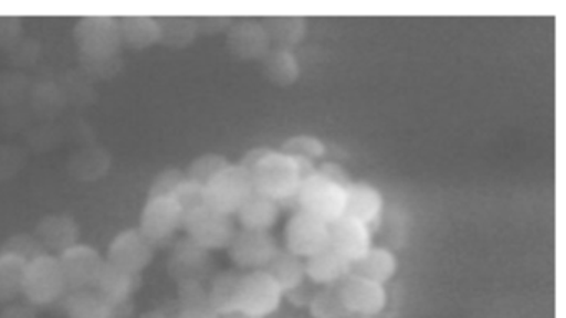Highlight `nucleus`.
<instances>
[{
  "instance_id": "obj_1",
  "label": "nucleus",
  "mask_w": 566,
  "mask_h": 318,
  "mask_svg": "<svg viewBox=\"0 0 566 318\" xmlns=\"http://www.w3.org/2000/svg\"><path fill=\"white\" fill-rule=\"evenodd\" d=\"M254 191L283 202L296 198L304 178L316 172L314 162L268 148L250 168Z\"/></svg>"
},
{
  "instance_id": "obj_2",
  "label": "nucleus",
  "mask_w": 566,
  "mask_h": 318,
  "mask_svg": "<svg viewBox=\"0 0 566 318\" xmlns=\"http://www.w3.org/2000/svg\"><path fill=\"white\" fill-rule=\"evenodd\" d=\"M67 282L57 255L42 254L28 262L22 295L34 307H49L67 295Z\"/></svg>"
},
{
  "instance_id": "obj_3",
  "label": "nucleus",
  "mask_w": 566,
  "mask_h": 318,
  "mask_svg": "<svg viewBox=\"0 0 566 318\" xmlns=\"http://www.w3.org/2000/svg\"><path fill=\"white\" fill-rule=\"evenodd\" d=\"M294 199L300 205V211L307 212L326 224H333L346 212V188L319 174L317 169L304 178Z\"/></svg>"
},
{
  "instance_id": "obj_4",
  "label": "nucleus",
  "mask_w": 566,
  "mask_h": 318,
  "mask_svg": "<svg viewBox=\"0 0 566 318\" xmlns=\"http://www.w3.org/2000/svg\"><path fill=\"white\" fill-rule=\"evenodd\" d=\"M184 227L188 239L208 252L228 248L238 231L233 215L224 214L207 202L185 214Z\"/></svg>"
},
{
  "instance_id": "obj_5",
  "label": "nucleus",
  "mask_w": 566,
  "mask_h": 318,
  "mask_svg": "<svg viewBox=\"0 0 566 318\" xmlns=\"http://www.w3.org/2000/svg\"><path fill=\"white\" fill-rule=\"evenodd\" d=\"M74 39L82 59H111L122 45L120 22L111 15H85L75 22Z\"/></svg>"
},
{
  "instance_id": "obj_6",
  "label": "nucleus",
  "mask_w": 566,
  "mask_h": 318,
  "mask_svg": "<svg viewBox=\"0 0 566 318\" xmlns=\"http://www.w3.org/2000/svg\"><path fill=\"white\" fill-rule=\"evenodd\" d=\"M254 192L253 178L250 169L243 165H230L221 169L207 186H205V199L207 204L224 214L234 215L238 209L248 201Z\"/></svg>"
},
{
  "instance_id": "obj_7",
  "label": "nucleus",
  "mask_w": 566,
  "mask_h": 318,
  "mask_svg": "<svg viewBox=\"0 0 566 318\" xmlns=\"http://www.w3.org/2000/svg\"><path fill=\"white\" fill-rule=\"evenodd\" d=\"M284 292L266 271L243 272L238 292L237 308L258 318L280 310Z\"/></svg>"
},
{
  "instance_id": "obj_8",
  "label": "nucleus",
  "mask_w": 566,
  "mask_h": 318,
  "mask_svg": "<svg viewBox=\"0 0 566 318\" xmlns=\"http://www.w3.org/2000/svg\"><path fill=\"white\" fill-rule=\"evenodd\" d=\"M184 227V211L171 195L148 198L140 214L142 234L158 247L167 244Z\"/></svg>"
},
{
  "instance_id": "obj_9",
  "label": "nucleus",
  "mask_w": 566,
  "mask_h": 318,
  "mask_svg": "<svg viewBox=\"0 0 566 318\" xmlns=\"http://www.w3.org/2000/svg\"><path fill=\"white\" fill-rule=\"evenodd\" d=\"M280 251L271 232L238 229L233 241L228 245V254L238 271H263L274 254Z\"/></svg>"
},
{
  "instance_id": "obj_10",
  "label": "nucleus",
  "mask_w": 566,
  "mask_h": 318,
  "mask_svg": "<svg viewBox=\"0 0 566 318\" xmlns=\"http://www.w3.org/2000/svg\"><path fill=\"white\" fill-rule=\"evenodd\" d=\"M326 247H329V224L307 212H294L284 229V248L307 258Z\"/></svg>"
},
{
  "instance_id": "obj_11",
  "label": "nucleus",
  "mask_w": 566,
  "mask_h": 318,
  "mask_svg": "<svg viewBox=\"0 0 566 318\" xmlns=\"http://www.w3.org/2000/svg\"><path fill=\"white\" fill-rule=\"evenodd\" d=\"M57 257L69 290L95 288L105 265V257H102L98 248L78 242V244L72 245L67 251L59 254Z\"/></svg>"
},
{
  "instance_id": "obj_12",
  "label": "nucleus",
  "mask_w": 566,
  "mask_h": 318,
  "mask_svg": "<svg viewBox=\"0 0 566 318\" xmlns=\"http://www.w3.org/2000/svg\"><path fill=\"white\" fill-rule=\"evenodd\" d=\"M155 245L142 234L140 229H125L108 245L105 261L130 274L142 275L155 257Z\"/></svg>"
},
{
  "instance_id": "obj_13",
  "label": "nucleus",
  "mask_w": 566,
  "mask_h": 318,
  "mask_svg": "<svg viewBox=\"0 0 566 318\" xmlns=\"http://www.w3.org/2000/svg\"><path fill=\"white\" fill-rule=\"evenodd\" d=\"M337 287L350 315L376 318L386 310L389 300L386 285L349 274L337 284Z\"/></svg>"
},
{
  "instance_id": "obj_14",
  "label": "nucleus",
  "mask_w": 566,
  "mask_h": 318,
  "mask_svg": "<svg viewBox=\"0 0 566 318\" xmlns=\"http://www.w3.org/2000/svg\"><path fill=\"white\" fill-rule=\"evenodd\" d=\"M227 46L231 55L244 62L263 60L273 45L261 20L243 19L233 22L227 32Z\"/></svg>"
},
{
  "instance_id": "obj_15",
  "label": "nucleus",
  "mask_w": 566,
  "mask_h": 318,
  "mask_svg": "<svg viewBox=\"0 0 566 318\" xmlns=\"http://www.w3.org/2000/svg\"><path fill=\"white\" fill-rule=\"evenodd\" d=\"M211 258L207 248L195 244L191 239L178 241L168 258V274L177 285L187 282H203L210 272Z\"/></svg>"
},
{
  "instance_id": "obj_16",
  "label": "nucleus",
  "mask_w": 566,
  "mask_h": 318,
  "mask_svg": "<svg viewBox=\"0 0 566 318\" xmlns=\"http://www.w3.org/2000/svg\"><path fill=\"white\" fill-rule=\"evenodd\" d=\"M373 245V232L369 225L356 219L343 215L329 224V247L343 255L350 264L366 255Z\"/></svg>"
},
{
  "instance_id": "obj_17",
  "label": "nucleus",
  "mask_w": 566,
  "mask_h": 318,
  "mask_svg": "<svg viewBox=\"0 0 566 318\" xmlns=\"http://www.w3.org/2000/svg\"><path fill=\"white\" fill-rule=\"evenodd\" d=\"M140 284L142 275L122 271V268L114 267L105 261L104 271H102L95 288L102 297L107 298L114 305L115 314L118 317V311L124 310L130 304Z\"/></svg>"
},
{
  "instance_id": "obj_18",
  "label": "nucleus",
  "mask_w": 566,
  "mask_h": 318,
  "mask_svg": "<svg viewBox=\"0 0 566 318\" xmlns=\"http://www.w3.org/2000/svg\"><path fill=\"white\" fill-rule=\"evenodd\" d=\"M35 237L41 241L49 254L51 252L62 254L72 245L78 244L81 231L72 215L48 214L39 221L38 227H35Z\"/></svg>"
},
{
  "instance_id": "obj_19",
  "label": "nucleus",
  "mask_w": 566,
  "mask_h": 318,
  "mask_svg": "<svg viewBox=\"0 0 566 318\" xmlns=\"http://www.w3.org/2000/svg\"><path fill=\"white\" fill-rule=\"evenodd\" d=\"M384 211V195L376 186L369 182H353L346 189V212L347 218L356 219L366 225H373L379 221Z\"/></svg>"
},
{
  "instance_id": "obj_20",
  "label": "nucleus",
  "mask_w": 566,
  "mask_h": 318,
  "mask_svg": "<svg viewBox=\"0 0 566 318\" xmlns=\"http://www.w3.org/2000/svg\"><path fill=\"white\" fill-rule=\"evenodd\" d=\"M304 267L306 277L321 287L337 285L350 274V262L331 247L304 258Z\"/></svg>"
},
{
  "instance_id": "obj_21",
  "label": "nucleus",
  "mask_w": 566,
  "mask_h": 318,
  "mask_svg": "<svg viewBox=\"0 0 566 318\" xmlns=\"http://www.w3.org/2000/svg\"><path fill=\"white\" fill-rule=\"evenodd\" d=\"M234 215H237L241 229L271 232V229L280 221L281 204L274 199L254 191Z\"/></svg>"
},
{
  "instance_id": "obj_22",
  "label": "nucleus",
  "mask_w": 566,
  "mask_h": 318,
  "mask_svg": "<svg viewBox=\"0 0 566 318\" xmlns=\"http://www.w3.org/2000/svg\"><path fill=\"white\" fill-rule=\"evenodd\" d=\"M397 268H399V261L392 251L373 245L366 255L350 264V274L386 285L387 282L392 280Z\"/></svg>"
},
{
  "instance_id": "obj_23",
  "label": "nucleus",
  "mask_w": 566,
  "mask_h": 318,
  "mask_svg": "<svg viewBox=\"0 0 566 318\" xmlns=\"http://www.w3.org/2000/svg\"><path fill=\"white\" fill-rule=\"evenodd\" d=\"M64 307L67 318H117L114 305L97 288L69 290Z\"/></svg>"
},
{
  "instance_id": "obj_24",
  "label": "nucleus",
  "mask_w": 566,
  "mask_h": 318,
  "mask_svg": "<svg viewBox=\"0 0 566 318\" xmlns=\"http://www.w3.org/2000/svg\"><path fill=\"white\" fill-rule=\"evenodd\" d=\"M274 49L294 50L303 43L307 22L300 15H274L261 20Z\"/></svg>"
},
{
  "instance_id": "obj_25",
  "label": "nucleus",
  "mask_w": 566,
  "mask_h": 318,
  "mask_svg": "<svg viewBox=\"0 0 566 318\" xmlns=\"http://www.w3.org/2000/svg\"><path fill=\"white\" fill-rule=\"evenodd\" d=\"M261 70L268 82L276 86L294 85L301 76L300 60L294 50L271 49L268 55L261 60Z\"/></svg>"
},
{
  "instance_id": "obj_26",
  "label": "nucleus",
  "mask_w": 566,
  "mask_h": 318,
  "mask_svg": "<svg viewBox=\"0 0 566 318\" xmlns=\"http://www.w3.org/2000/svg\"><path fill=\"white\" fill-rule=\"evenodd\" d=\"M120 22L122 43L135 50L148 49L160 42V20L150 15H127Z\"/></svg>"
},
{
  "instance_id": "obj_27",
  "label": "nucleus",
  "mask_w": 566,
  "mask_h": 318,
  "mask_svg": "<svg viewBox=\"0 0 566 318\" xmlns=\"http://www.w3.org/2000/svg\"><path fill=\"white\" fill-rule=\"evenodd\" d=\"M263 271H266L280 284L284 294L306 280L304 258L297 257L287 248H280Z\"/></svg>"
},
{
  "instance_id": "obj_28",
  "label": "nucleus",
  "mask_w": 566,
  "mask_h": 318,
  "mask_svg": "<svg viewBox=\"0 0 566 318\" xmlns=\"http://www.w3.org/2000/svg\"><path fill=\"white\" fill-rule=\"evenodd\" d=\"M241 275H243V271H238V268L214 275L210 287H208V300H210V307L213 308L214 314L221 315L237 308Z\"/></svg>"
},
{
  "instance_id": "obj_29",
  "label": "nucleus",
  "mask_w": 566,
  "mask_h": 318,
  "mask_svg": "<svg viewBox=\"0 0 566 318\" xmlns=\"http://www.w3.org/2000/svg\"><path fill=\"white\" fill-rule=\"evenodd\" d=\"M28 262L11 252H0V301L9 304L22 295Z\"/></svg>"
},
{
  "instance_id": "obj_30",
  "label": "nucleus",
  "mask_w": 566,
  "mask_h": 318,
  "mask_svg": "<svg viewBox=\"0 0 566 318\" xmlns=\"http://www.w3.org/2000/svg\"><path fill=\"white\" fill-rule=\"evenodd\" d=\"M160 20V42L174 49L191 45L197 39L198 19L187 15L164 17Z\"/></svg>"
},
{
  "instance_id": "obj_31",
  "label": "nucleus",
  "mask_w": 566,
  "mask_h": 318,
  "mask_svg": "<svg viewBox=\"0 0 566 318\" xmlns=\"http://www.w3.org/2000/svg\"><path fill=\"white\" fill-rule=\"evenodd\" d=\"M307 310L313 318H346L349 314L337 285L319 288L311 298Z\"/></svg>"
},
{
  "instance_id": "obj_32",
  "label": "nucleus",
  "mask_w": 566,
  "mask_h": 318,
  "mask_svg": "<svg viewBox=\"0 0 566 318\" xmlns=\"http://www.w3.org/2000/svg\"><path fill=\"white\" fill-rule=\"evenodd\" d=\"M230 165L228 158L218 152H207V155L198 156L188 166V171L185 172L188 179L198 182V184L207 186L221 169L227 168Z\"/></svg>"
},
{
  "instance_id": "obj_33",
  "label": "nucleus",
  "mask_w": 566,
  "mask_h": 318,
  "mask_svg": "<svg viewBox=\"0 0 566 318\" xmlns=\"http://www.w3.org/2000/svg\"><path fill=\"white\" fill-rule=\"evenodd\" d=\"M281 151L294 158L314 162L326 155V145L313 135H294L283 142Z\"/></svg>"
},
{
  "instance_id": "obj_34",
  "label": "nucleus",
  "mask_w": 566,
  "mask_h": 318,
  "mask_svg": "<svg viewBox=\"0 0 566 318\" xmlns=\"http://www.w3.org/2000/svg\"><path fill=\"white\" fill-rule=\"evenodd\" d=\"M2 251L11 252V254L24 258L25 262L34 261L39 255L48 254L44 245L35 237V234H25V232L9 237Z\"/></svg>"
},
{
  "instance_id": "obj_35",
  "label": "nucleus",
  "mask_w": 566,
  "mask_h": 318,
  "mask_svg": "<svg viewBox=\"0 0 566 318\" xmlns=\"http://www.w3.org/2000/svg\"><path fill=\"white\" fill-rule=\"evenodd\" d=\"M208 307H210L208 287L203 282H187V284L178 285V308ZM211 310H213V308H211Z\"/></svg>"
},
{
  "instance_id": "obj_36",
  "label": "nucleus",
  "mask_w": 566,
  "mask_h": 318,
  "mask_svg": "<svg viewBox=\"0 0 566 318\" xmlns=\"http://www.w3.org/2000/svg\"><path fill=\"white\" fill-rule=\"evenodd\" d=\"M171 198L178 202L181 211H184V218L187 212L193 211L198 205L205 204V186L198 184V182L191 181V179L185 178V181L178 186L177 191L171 194Z\"/></svg>"
},
{
  "instance_id": "obj_37",
  "label": "nucleus",
  "mask_w": 566,
  "mask_h": 318,
  "mask_svg": "<svg viewBox=\"0 0 566 318\" xmlns=\"http://www.w3.org/2000/svg\"><path fill=\"white\" fill-rule=\"evenodd\" d=\"M187 174L177 168H167L164 171L158 172L157 178L154 179L150 186V192L148 198H155V195H171L177 191L178 186L185 181Z\"/></svg>"
},
{
  "instance_id": "obj_38",
  "label": "nucleus",
  "mask_w": 566,
  "mask_h": 318,
  "mask_svg": "<svg viewBox=\"0 0 566 318\" xmlns=\"http://www.w3.org/2000/svg\"><path fill=\"white\" fill-rule=\"evenodd\" d=\"M22 22L19 17H0V46H12L19 42Z\"/></svg>"
},
{
  "instance_id": "obj_39",
  "label": "nucleus",
  "mask_w": 566,
  "mask_h": 318,
  "mask_svg": "<svg viewBox=\"0 0 566 318\" xmlns=\"http://www.w3.org/2000/svg\"><path fill=\"white\" fill-rule=\"evenodd\" d=\"M82 63L92 75L97 76H111L112 73L120 68V60L117 59V55L111 56V59H82Z\"/></svg>"
},
{
  "instance_id": "obj_40",
  "label": "nucleus",
  "mask_w": 566,
  "mask_h": 318,
  "mask_svg": "<svg viewBox=\"0 0 566 318\" xmlns=\"http://www.w3.org/2000/svg\"><path fill=\"white\" fill-rule=\"evenodd\" d=\"M234 20L230 19V17H221V15H211L203 17V19H198V29L200 32L205 33H220L224 32V30L230 29L233 25Z\"/></svg>"
},
{
  "instance_id": "obj_41",
  "label": "nucleus",
  "mask_w": 566,
  "mask_h": 318,
  "mask_svg": "<svg viewBox=\"0 0 566 318\" xmlns=\"http://www.w3.org/2000/svg\"><path fill=\"white\" fill-rule=\"evenodd\" d=\"M317 172L326 176L327 179L337 182V184H340L346 189L354 182L353 179H350L349 172H347L343 166L334 165V162H324V165L317 169Z\"/></svg>"
},
{
  "instance_id": "obj_42",
  "label": "nucleus",
  "mask_w": 566,
  "mask_h": 318,
  "mask_svg": "<svg viewBox=\"0 0 566 318\" xmlns=\"http://www.w3.org/2000/svg\"><path fill=\"white\" fill-rule=\"evenodd\" d=\"M0 318H38L34 305L9 301L8 307L0 311Z\"/></svg>"
},
{
  "instance_id": "obj_43",
  "label": "nucleus",
  "mask_w": 566,
  "mask_h": 318,
  "mask_svg": "<svg viewBox=\"0 0 566 318\" xmlns=\"http://www.w3.org/2000/svg\"><path fill=\"white\" fill-rule=\"evenodd\" d=\"M314 287H316V284H313V282L306 277V280H304L303 284L297 285V287H294L293 290L286 292L284 295H290L291 301H293V304L300 305V307L301 305L307 307V305H310L311 298H313V295L316 294Z\"/></svg>"
},
{
  "instance_id": "obj_44",
  "label": "nucleus",
  "mask_w": 566,
  "mask_h": 318,
  "mask_svg": "<svg viewBox=\"0 0 566 318\" xmlns=\"http://www.w3.org/2000/svg\"><path fill=\"white\" fill-rule=\"evenodd\" d=\"M175 318H218V315L208 308H178Z\"/></svg>"
},
{
  "instance_id": "obj_45",
  "label": "nucleus",
  "mask_w": 566,
  "mask_h": 318,
  "mask_svg": "<svg viewBox=\"0 0 566 318\" xmlns=\"http://www.w3.org/2000/svg\"><path fill=\"white\" fill-rule=\"evenodd\" d=\"M140 318H175V315L168 314V311L161 310V308H154V310L142 314Z\"/></svg>"
},
{
  "instance_id": "obj_46",
  "label": "nucleus",
  "mask_w": 566,
  "mask_h": 318,
  "mask_svg": "<svg viewBox=\"0 0 566 318\" xmlns=\"http://www.w3.org/2000/svg\"><path fill=\"white\" fill-rule=\"evenodd\" d=\"M218 318H258L253 315L247 314V311L234 308V310L224 311V314L218 315Z\"/></svg>"
},
{
  "instance_id": "obj_47",
  "label": "nucleus",
  "mask_w": 566,
  "mask_h": 318,
  "mask_svg": "<svg viewBox=\"0 0 566 318\" xmlns=\"http://www.w3.org/2000/svg\"><path fill=\"white\" fill-rule=\"evenodd\" d=\"M346 318H374V317H363V315H347Z\"/></svg>"
}]
</instances>
